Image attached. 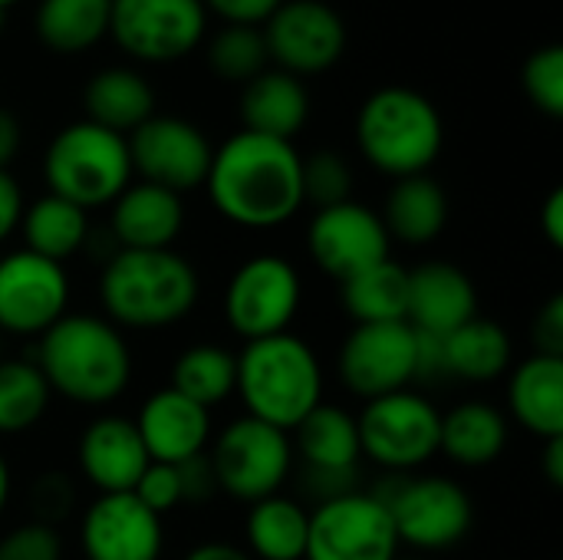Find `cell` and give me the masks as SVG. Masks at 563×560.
I'll use <instances>...</instances> for the list:
<instances>
[{
  "instance_id": "obj_7",
  "label": "cell",
  "mask_w": 563,
  "mask_h": 560,
  "mask_svg": "<svg viewBox=\"0 0 563 560\" xmlns=\"http://www.w3.org/2000/svg\"><path fill=\"white\" fill-rule=\"evenodd\" d=\"M208 465L221 492L254 505L261 498L280 495L294 469V442L290 432L241 416L211 442Z\"/></svg>"
},
{
  "instance_id": "obj_36",
  "label": "cell",
  "mask_w": 563,
  "mask_h": 560,
  "mask_svg": "<svg viewBox=\"0 0 563 560\" xmlns=\"http://www.w3.org/2000/svg\"><path fill=\"white\" fill-rule=\"evenodd\" d=\"M208 63L221 79L231 83H251L257 73L267 69L271 56H267V43L261 26H241V23H228L221 33L211 36L208 43Z\"/></svg>"
},
{
  "instance_id": "obj_25",
  "label": "cell",
  "mask_w": 563,
  "mask_h": 560,
  "mask_svg": "<svg viewBox=\"0 0 563 560\" xmlns=\"http://www.w3.org/2000/svg\"><path fill=\"white\" fill-rule=\"evenodd\" d=\"M310 119V96L303 79L284 69H264L241 92V122L247 132L294 142Z\"/></svg>"
},
{
  "instance_id": "obj_43",
  "label": "cell",
  "mask_w": 563,
  "mask_h": 560,
  "mask_svg": "<svg viewBox=\"0 0 563 560\" xmlns=\"http://www.w3.org/2000/svg\"><path fill=\"white\" fill-rule=\"evenodd\" d=\"M20 218H23L20 182L10 172H0V244L10 241V234L20 228Z\"/></svg>"
},
{
  "instance_id": "obj_12",
  "label": "cell",
  "mask_w": 563,
  "mask_h": 560,
  "mask_svg": "<svg viewBox=\"0 0 563 560\" xmlns=\"http://www.w3.org/2000/svg\"><path fill=\"white\" fill-rule=\"evenodd\" d=\"M336 373L360 399L409 389L419 376V333L402 323H353L343 337Z\"/></svg>"
},
{
  "instance_id": "obj_23",
  "label": "cell",
  "mask_w": 563,
  "mask_h": 560,
  "mask_svg": "<svg viewBox=\"0 0 563 560\" xmlns=\"http://www.w3.org/2000/svg\"><path fill=\"white\" fill-rule=\"evenodd\" d=\"M109 208V228L122 251H165L185 228L181 195L148 182H132Z\"/></svg>"
},
{
  "instance_id": "obj_14",
  "label": "cell",
  "mask_w": 563,
  "mask_h": 560,
  "mask_svg": "<svg viewBox=\"0 0 563 560\" xmlns=\"http://www.w3.org/2000/svg\"><path fill=\"white\" fill-rule=\"evenodd\" d=\"M205 23L201 0H112L109 33L129 56L168 63L201 43Z\"/></svg>"
},
{
  "instance_id": "obj_31",
  "label": "cell",
  "mask_w": 563,
  "mask_h": 560,
  "mask_svg": "<svg viewBox=\"0 0 563 560\" xmlns=\"http://www.w3.org/2000/svg\"><path fill=\"white\" fill-rule=\"evenodd\" d=\"M340 304L353 323H402L409 310V271L386 257L343 281Z\"/></svg>"
},
{
  "instance_id": "obj_2",
  "label": "cell",
  "mask_w": 563,
  "mask_h": 560,
  "mask_svg": "<svg viewBox=\"0 0 563 560\" xmlns=\"http://www.w3.org/2000/svg\"><path fill=\"white\" fill-rule=\"evenodd\" d=\"M36 366L56 396L99 409L129 389L132 350L106 317L66 314L40 337Z\"/></svg>"
},
{
  "instance_id": "obj_17",
  "label": "cell",
  "mask_w": 563,
  "mask_h": 560,
  "mask_svg": "<svg viewBox=\"0 0 563 560\" xmlns=\"http://www.w3.org/2000/svg\"><path fill=\"white\" fill-rule=\"evenodd\" d=\"M393 238L383 218L360 201H343L330 208H317L307 228L310 261L333 281H350L353 274L389 257Z\"/></svg>"
},
{
  "instance_id": "obj_1",
  "label": "cell",
  "mask_w": 563,
  "mask_h": 560,
  "mask_svg": "<svg viewBox=\"0 0 563 560\" xmlns=\"http://www.w3.org/2000/svg\"><path fill=\"white\" fill-rule=\"evenodd\" d=\"M300 162L294 142L241 129L214 149L205 191L224 221L271 231L287 224L303 205Z\"/></svg>"
},
{
  "instance_id": "obj_20",
  "label": "cell",
  "mask_w": 563,
  "mask_h": 560,
  "mask_svg": "<svg viewBox=\"0 0 563 560\" xmlns=\"http://www.w3.org/2000/svg\"><path fill=\"white\" fill-rule=\"evenodd\" d=\"M139 429V439L152 462L162 465H185L198 455H205L211 442V413L198 403L185 399L172 386L155 389L139 416L132 419Z\"/></svg>"
},
{
  "instance_id": "obj_39",
  "label": "cell",
  "mask_w": 563,
  "mask_h": 560,
  "mask_svg": "<svg viewBox=\"0 0 563 560\" xmlns=\"http://www.w3.org/2000/svg\"><path fill=\"white\" fill-rule=\"evenodd\" d=\"M0 560H63V541L49 521H26L0 538Z\"/></svg>"
},
{
  "instance_id": "obj_21",
  "label": "cell",
  "mask_w": 563,
  "mask_h": 560,
  "mask_svg": "<svg viewBox=\"0 0 563 560\" xmlns=\"http://www.w3.org/2000/svg\"><path fill=\"white\" fill-rule=\"evenodd\" d=\"M76 462H79L82 479L99 495H119L139 485L152 459L132 419L99 416L82 429L79 446H76Z\"/></svg>"
},
{
  "instance_id": "obj_9",
  "label": "cell",
  "mask_w": 563,
  "mask_h": 560,
  "mask_svg": "<svg viewBox=\"0 0 563 560\" xmlns=\"http://www.w3.org/2000/svg\"><path fill=\"white\" fill-rule=\"evenodd\" d=\"M399 545L416 551H449L472 531L475 508L468 492L442 475H419L389 485L379 495Z\"/></svg>"
},
{
  "instance_id": "obj_38",
  "label": "cell",
  "mask_w": 563,
  "mask_h": 560,
  "mask_svg": "<svg viewBox=\"0 0 563 560\" xmlns=\"http://www.w3.org/2000/svg\"><path fill=\"white\" fill-rule=\"evenodd\" d=\"M528 99L551 119L563 116V50L561 46H544L528 56L525 73H521Z\"/></svg>"
},
{
  "instance_id": "obj_27",
  "label": "cell",
  "mask_w": 563,
  "mask_h": 560,
  "mask_svg": "<svg viewBox=\"0 0 563 560\" xmlns=\"http://www.w3.org/2000/svg\"><path fill=\"white\" fill-rule=\"evenodd\" d=\"M508 446V419L492 403H459L442 413L439 452L462 469H485Z\"/></svg>"
},
{
  "instance_id": "obj_3",
  "label": "cell",
  "mask_w": 563,
  "mask_h": 560,
  "mask_svg": "<svg viewBox=\"0 0 563 560\" xmlns=\"http://www.w3.org/2000/svg\"><path fill=\"white\" fill-rule=\"evenodd\" d=\"M201 297L195 264L175 248L115 251L99 277L106 320L119 330H165L181 323Z\"/></svg>"
},
{
  "instance_id": "obj_47",
  "label": "cell",
  "mask_w": 563,
  "mask_h": 560,
  "mask_svg": "<svg viewBox=\"0 0 563 560\" xmlns=\"http://www.w3.org/2000/svg\"><path fill=\"white\" fill-rule=\"evenodd\" d=\"M541 469H544V479H548L554 488H561L563 485V439H548V442H544Z\"/></svg>"
},
{
  "instance_id": "obj_32",
  "label": "cell",
  "mask_w": 563,
  "mask_h": 560,
  "mask_svg": "<svg viewBox=\"0 0 563 560\" xmlns=\"http://www.w3.org/2000/svg\"><path fill=\"white\" fill-rule=\"evenodd\" d=\"M307 531L310 512L284 495L254 502L244 521L247 548L257 560H303Z\"/></svg>"
},
{
  "instance_id": "obj_5",
  "label": "cell",
  "mask_w": 563,
  "mask_h": 560,
  "mask_svg": "<svg viewBox=\"0 0 563 560\" xmlns=\"http://www.w3.org/2000/svg\"><path fill=\"white\" fill-rule=\"evenodd\" d=\"M442 142V116L419 89L383 86L360 106L356 145L376 172L396 182L426 175L435 165Z\"/></svg>"
},
{
  "instance_id": "obj_35",
  "label": "cell",
  "mask_w": 563,
  "mask_h": 560,
  "mask_svg": "<svg viewBox=\"0 0 563 560\" xmlns=\"http://www.w3.org/2000/svg\"><path fill=\"white\" fill-rule=\"evenodd\" d=\"M49 383L30 360H0V436H23L46 416Z\"/></svg>"
},
{
  "instance_id": "obj_28",
  "label": "cell",
  "mask_w": 563,
  "mask_h": 560,
  "mask_svg": "<svg viewBox=\"0 0 563 560\" xmlns=\"http://www.w3.org/2000/svg\"><path fill=\"white\" fill-rule=\"evenodd\" d=\"M82 106H86L89 122H96L109 132L129 135L145 119L155 116V92H152L145 76L122 69V66H112V69L96 73L86 83Z\"/></svg>"
},
{
  "instance_id": "obj_40",
  "label": "cell",
  "mask_w": 563,
  "mask_h": 560,
  "mask_svg": "<svg viewBox=\"0 0 563 560\" xmlns=\"http://www.w3.org/2000/svg\"><path fill=\"white\" fill-rule=\"evenodd\" d=\"M132 495L155 512L158 518L175 512L178 505H185V482H181V469L178 465H162V462H148V469L142 472L139 485L132 488Z\"/></svg>"
},
{
  "instance_id": "obj_24",
  "label": "cell",
  "mask_w": 563,
  "mask_h": 560,
  "mask_svg": "<svg viewBox=\"0 0 563 560\" xmlns=\"http://www.w3.org/2000/svg\"><path fill=\"white\" fill-rule=\"evenodd\" d=\"M508 406L515 422L538 436L541 442L563 439V360L561 356H528L511 370Z\"/></svg>"
},
{
  "instance_id": "obj_29",
  "label": "cell",
  "mask_w": 563,
  "mask_h": 560,
  "mask_svg": "<svg viewBox=\"0 0 563 560\" xmlns=\"http://www.w3.org/2000/svg\"><path fill=\"white\" fill-rule=\"evenodd\" d=\"M379 218H383L389 238L406 241L412 248H422V244L435 241L445 231V224H449V195L429 175L399 178L393 185Z\"/></svg>"
},
{
  "instance_id": "obj_30",
  "label": "cell",
  "mask_w": 563,
  "mask_h": 560,
  "mask_svg": "<svg viewBox=\"0 0 563 560\" xmlns=\"http://www.w3.org/2000/svg\"><path fill=\"white\" fill-rule=\"evenodd\" d=\"M16 231L23 234L26 251L63 264L89 241V211L46 191L33 205H23V218Z\"/></svg>"
},
{
  "instance_id": "obj_18",
  "label": "cell",
  "mask_w": 563,
  "mask_h": 560,
  "mask_svg": "<svg viewBox=\"0 0 563 560\" xmlns=\"http://www.w3.org/2000/svg\"><path fill=\"white\" fill-rule=\"evenodd\" d=\"M86 560H158L165 548L162 518L132 492L99 495L79 521Z\"/></svg>"
},
{
  "instance_id": "obj_37",
  "label": "cell",
  "mask_w": 563,
  "mask_h": 560,
  "mask_svg": "<svg viewBox=\"0 0 563 560\" xmlns=\"http://www.w3.org/2000/svg\"><path fill=\"white\" fill-rule=\"evenodd\" d=\"M300 182H303V201H313L317 208L343 205L353 195V172L340 152L320 149L300 162Z\"/></svg>"
},
{
  "instance_id": "obj_11",
  "label": "cell",
  "mask_w": 563,
  "mask_h": 560,
  "mask_svg": "<svg viewBox=\"0 0 563 560\" xmlns=\"http://www.w3.org/2000/svg\"><path fill=\"white\" fill-rule=\"evenodd\" d=\"M399 538L379 495L343 492L310 515L303 560H393Z\"/></svg>"
},
{
  "instance_id": "obj_34",
  "label": "cell",
  "mask_w": 563,
  "mask_h": 560,
  "mask_svg": "<svg viewBox=\"0 0 563 560\" xmlns=\"http://www.w3.org/2000/svg\"><path fill=\"white\" fill-rule=\"evenodd\" d=\"M168 386L211 413L214 406L231 399L234 389H238V356L231 350L218 347V343L188 347L175 360Z\"/></svg>"
},
{
  "instance_id": "obj_6",
  "label": "cell",
  "mask_w": 563,
  "mask_h": 560,
  "mask_svg": "<svg viewBox=\"0 0 563 560\" xmlns=\"http://www.w3.org/2000/svg\"><path fill=\"white\" fill-rule=\"evenodd\" d=\"M43 178L49 195L66 198L82 211L106 208L132 185L129 142L89 119L73 122L46 145Z\"/></svg>"
},
{
  "instance_id": "obj_44",
  "label": "cell",
  "mask_w": 563,
  "mask_h": 560,
  "mask_svg": "<svg viewBox=\"0 0 563 560\" xmlns=\"http://www.w3.org/2000/svg\"><path fill=\"white\" fill-rule=\"evenodd\" d=\"M541 234L551 248H563V188H554L541 208Z\"/></svg>"
},
{
  "instance_id": "obj_49",
  "label": "cell",
  "mask_w": 563,
  "mask_h": 560,
  "mask_svg": "<svg viewBox=\"0 0 563 560\" xmlns=\"http://www.w3.org/2000/svg\"><path fill=\"white\" fill-rule=\"evenodd\" d=\"M10 3H16V0H0V10H7Z\"/></svg>"
},
{
  "instance_id": "obj_33",
  "label": "cell",
  "mask_w": 563,
  "mask_h": 560,
  "mask_svg": "<svg viewBox=\"0 0 563 560\" xmlns=\"http://www.w3.org/2000/svg\"><path fill=\"white\" fill-rule=\"evenodd\" d=\"M112 0H40L36 36L53 53H86L109 33Z\"/></svg>"
},
{
  "instance_id": "obj_8",
  "label": "cell",
  "mask_w": 563,
  "mask_h": 560,
  "mask_svg": "<svg viewBox=\"0 0 563 560\" xmlns=\"http://www.w3.org/2000/svg\"><path fill=\"white\" fill-rule=\"evenodd\" d=\"M439 426L442 413L432 399L416 389H399L369 399L356 416L360 452L386 472H412L439 455Z\"/></svg>"
},
{
  "instance_id": "obj_16",
  "label": "cell",
  "mask_w": 563,
  "mask_h": 560,
  "mask_svg": "<svg viewBox=\"0 0 563 560\" xmlns=\"http://www.w3.org/2000/svg\"><path fill=\"white\" fill-rule=\"evenodd\" d=\"M69 307L66 267L26 248L0 257V330L43 337Z\"/></svg>"
},
{
  "instance_id": "obj_41",
  "label": "cell",
  "mask_w": 563,
  "mask_h": 560,
  "mask_svg": "<svg viewBox=\"0 0 563 560\" xmlns=\"http://www.w3.org/2000/svg\"><path fill=\"white\" fill-rule=\"evenodd\" d=\"M531 343H534V353L563 360V294H554L538 310L534 327H531Z\"/></svg>"
},
{
  "instance_id": "obj_4",
  "label": "cell",
  "mask_w": 563,
  "mask_h": 560,
  "mask_svg": "<svg viewBox=\"0 0 563 560\" xmlns=\"http://www.w3.org/2000/svg\"><path fill=\"white\" fill-rule=\"evenodd\" d=\"M251 419L294 432L323 403V366L300 337L277 333L244 343L238 353V389Z\"/></svg>"
},
{
  "instance_id": "obj_15",
  "label": "cell",
  "mask_w": 563,
  "mask_h": 560,
  "mask_svg": "<svg viewBox=\"0 0 563 560\" xmlns=\"http://www.w3.org/2000/svg\"><path fill=\"white\" fill-rule=\"evenodd\" d=\"M267 56L277 69L303 79L327 73L346 50V26L333 7L323 0H290L280 3L264 20Z\"/></svg>"
},
{
  "instance_id": "obj_26",
  "label": "cell",
  "mask_w": 563,
  "mask_h": 560,
  "mask_svg": "<svg viewBox=\"0 0 563 560\" xmlns=\"http://www.w3.org/2000/svg\"><path fill=\"white\" fill-rule=\"evenodd\" d=\"M439 340L442 376H455L462 383H495L511 370L515 347L508 330L498 320L472 317L449 337Z\"/></svg>"
},
{
  "instance_id": "obj_50",
  "label": "cell",
  "mask_w": 563,
  "mask_h": 560,
  "mask_svg": "<svg viewBox=\"0 0 563 560\" xmlns=\"http://www.w3.org/2000/svg\"><path fill=\"white\" fill-rule=\"evenodd\" d=\"M3 13H7V10H0V26H3Z\"/></svg>"
},
{
  "instance_id": "obj_13",
  "label": "cell",
  "mask_w": 563,
  "mask_h": 560,
  "mask_svg": "<svg viewBox=\"0 0 563 560\" xmlns=\"http://www.w3.org/2000/svg\"><path fill=\"white\" fill-rule=\"evenodd\" d=\"M132 175L139 182L168 188L175 195L205 188L214 145L208 135L181 116H152L125 135Z\"/></svg>"
},
{
  "instance_id": "obj_48",
  "label": "cell",
  "mask_w": 563,
  "mask_h": 560,
  "mask_svg": "<svg viewBox=\"0 0 563 560\" xmlns=\"http://www.w3.org/2000/svg\"><path fill=\"white\" fill-rule=\"evenodd\" d=\"M7 498H10V465H7V459L0 455V515H3V508H7Z\"/></svg>"
},
{
  "instance_id": "obj_46",
  "label": "cell",
  "mask_w": 563,
  "mask_h": 560,
  "mask_svg": "<svg viewBox=\"0 0 563 560\" xmlns=\"http://www.w3.org/2000/svg\"><path fill=\"white\" fill-rule=\"evenodd\" d=\"M181 560H254L244 548L238 545H228V541H205V545H195Z\"/></svg>"
},
{
  "instance_id": "obj_45",
  "label": "cell",
  "mask_w": 563,
  "mask_h": 560,
  "mask_svg": "<svg viewBox=\"0 0 563 560\" xmlns=\"http://www.w3.org/2000/svg\"><path fill=\"white\" fill-rule=\"evenodd\" d=\"M23 142L20 122L10 109H0V172H10V162L16 158Z\"/></svg>"
},
{
  "instance_id": "obj_51",
  "label": "cell",
  "mask_w": 563,
  "mask_h": 560,
  "mask_svg": "<svg viewBox=\"0 0 563 560\" xmlns=\"http://www.w3.org/2000/svg\"><path fill=\"white\" fill-rule=\"evenodd\" d=\"M393 560H422V558H393Z\"/></svg>"
},
{
  "instance_id": "obj_42",
  "label": "cell",
  "mask_w": 563,
  "mask_h": 560,
  "mask_svg": "<svg viewBox=\"0 0 563 560\" xmlns=\"http://www.w3.org/2000/svg\"><path fill=\"white\" fill-rule=\"evenodd\" d=\"M284 0H201L205 10H214L224 17V23H241V26H264V20L280 7Z\"/></svg>"
},
{
  "instance_id": "obj_22",
  "label": "cell",
  "mask_w": 563,
  "mask_h": 560,
  "mask_svg": "<svg viewBox=\"0 0 563 560\" xmlns=\"http://www.w3.org/2000/svg\"><path fill=\"white\" fill-rule=\"evenodd\" d=\"M478 317V290L472 277L449 261H426L409 271L406 323L426 337H449Z\"/></svg>"
},
{
  "instance_id": "obj_10",
  "label": "cell",
  "mask_w": 563,
  "mask_h": 560,
  "mask_svg": "<svg viewBox=\"0 0 563 560\" xmlns=\"http://www.w3.org/2000/svg\"><path fill=\"white\" fill-rule=\"evenodd\" d=\"M303 284L297 267L280 254L247 257L228 281L224 320L244 340H264L287 333L300 310Z\"/></svg>"
},
{
  "instance_id": "obj_19",
  "label": "cell",
  "mask_w": 563,
  "mask_h": 560,
  "mask_svg": "<svg viewBox=\"0 0 563 560\" xmlns=\"http://www.w3.org/2000/svg\"><path fill=\"white\" fill-rule=\"evenodd\" d=\"M294 432H297L294 449L300 452L307 475L320 492V502L353 492L346 479L356 475V465L363 459L356 416L346 413L343 406L320 403Z\"/></svg>"
}]
</instances>
